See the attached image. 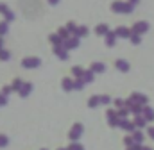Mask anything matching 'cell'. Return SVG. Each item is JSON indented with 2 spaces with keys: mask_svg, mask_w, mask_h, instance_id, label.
<instances>
[{
  "mask_svg": "<svg viewBox=\"0 0 154 150\" xmlns=\"http://www.w3.org/2000/svg\"><path fill=\"white\" fill-rule=\"evenodd\" d=\"M81 132H82V127H81V125L77 123L75 127H74V129L70 130V140H72V141H77V138L81 136Z\"/></svg>",
  "mask_w": 154,
  "mask_h": 150,
  "instance_id": "obj_1",
  "label": "cell"
},
{
  "mask_svg": "<svg viewBox=\"0 0 154 150\" xmlns=\"http://www.w3.org/2000/svg\"><path fill=\"white\" fill-rule=\"evenodd\" d=\"M9 143V140H7V136H4V134H0V147H5Z\"/></svg>",
  "mask_w": 154,
  "mask_h": 150,
  "instance_id": "obj_2",
  "label": "cell"
},
{
  "mask_svg": "<svg viewBox=\"0 0 154 150\" xmlns=\"http://www.w3.org/2000/svg\"><path fill=\"white\" fill-rule=\"evenodd\" d=\"M68 150H82V147H81V145H77V143H72V145L68 147Z\"/></svg>",
  "mask_w": 154,
  "mask_h": 150,
  "instance_id": "obj_3",
  "label": "cell"
},
{
  "mask_svg": "<svg viewBox=\"0 0 154 150\" xmlns=\"http://www.w3.org/2000/svg\"><path fill=\"white\" fill-rule=\"evenodd\" d=\"M97 102H99V100H97V98H93V100H90V106L93 107V106H97Z\"/></svg>",
  "mask_w": 154,
  "mask_h": 150,
  "instance_id": "obj_4",
  "label": "cell"
},
{
  "mask_svg": "<svg viewBox=\"0 0 154 150\" xmlns=\"http://www.w3.org/2000/svg\"><path fill=\"white\" fill-rule=\"evenodd\" d=\"M61 150H63V148H61Z\"/></svg>",
  "mask_w": 154,
  "mask_h": 150,
  "instance_id": "obj_5",
  "label": "cell"
}]
</instances>
